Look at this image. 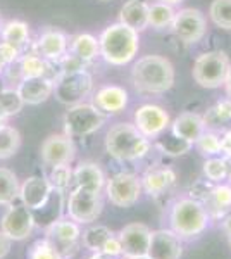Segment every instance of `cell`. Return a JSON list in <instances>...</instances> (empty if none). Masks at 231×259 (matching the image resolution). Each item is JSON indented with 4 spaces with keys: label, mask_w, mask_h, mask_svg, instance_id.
<instances>
[{
    "label": "cell",
    "mask_w": 231,
    "mask_h": 259,
    "mask_svg": "<svg viewBox=\"0 0 231 259\" xmlns=\"http://www.w3.org/2000/svg\"><path fill=\"white\" fill-rule=\"evenodd\" d=\"M102 2H111V0H102Z\"/></svg>",
    "instance_id": "obj_53"
},
{
    "label": "cell",
    "mask_w": 231,
    "mask_h": 259,
    "mask_svg": "<svg viewBox=\"0 0 231 259\" xmlns=\"http://www.w3.org/2000/svg\"><path fill=\"white\" fill-rule=\"evenodd\" d=\"M11 245H12V240L0 230V259H4L11 252Z\"/></svg>",
    "instance_id": "obj_43"
},
{
    "label": "cell",
    "mask_w": 231,
    "mask_h": 259,
    "mask_svg": "<svg viewBox=\"0 0 231 259\" xmlns=\"http://www.w3.org/2000/svg\"><path fill=\"white\" fill-rule=\"evenodd\" d=\"M135 126L147 139H157L171 126L169 114L155 104H144L135 111Z\"/></svg>",
    "instance_id": "obj_13"
},
{
    "label": "cell",
    "mask_w": 231,
    "mask_h": 259,
    "mask_svg": "<svg viewBox=\"0 0 231 259\" xmlns=\"http://www.w3.org/2000/svg\"><path fill=\"white\" fill-rule=\"evenodd\" d=\"M228 244H229V247H231V235L228 237Z\"/></svg>",
    "instance_id": "obj_51"
},
{
    "label": "cell",
    "mask_w": 231,
    "mask_h": 259,
    "mask_svg": "<svg viewBox=\"0 0 231 259\" xmlns=\"http://www.w3.org/2000/svg\"><path fill=\"white\" fill-rule=\"evenodd\" d=\"M71 54L83 62L94 61L100 54L99 50V40L95 36L88 35V33H79L71 40Z\"/></svg>",
    "instance_id": "obj_26"
},
{
    "label": "cell",
    "mask_w": 231,
    "mask_h": 259,
    "mask_svg": "<svg viewBox=\"0 0 231 259\" xmlns=\"http://www.w3.org/2000/svg\"><path fill=\"white\" fill-rule=\"evenodd\" d=\"M94 89V80L90 73L83 71H73V73H62L54 81V95L61 104L74 106L81 102Z\"/></svg>",
    "instance_id": "obj_9"
},
{
    "label": "cell",
    "mask_w": 231,
    "mask_h": 259,
    "mask_svg": "<svg viewBox=\"0 0 231 259\" xmlns=\"http://www.w3.org/2000/svg\"><path fill=\"white\" fill-rule=\"evenodd\" d=\"M224 87H226V95H228V99L231 100V69H229V74H228V78H226V83H224Z\"/></svg>",
    "instance_id": "obj_46"
},
{
    "label": "cell",
    "mask_w": 231,
    "mask_h": 259,
    "mask_svg": "<svg viewBox=\"0 0 231 259\" xmlns=\"http://www.w3.org/2000/svg\"><path fill=\"white\" fill-rule=\"evenodd\" d=\"M106 123V114L91 104L78 102L71 106L64 116L66 135L69 137H88L99 132Z\"/></svg>",
    "instance_id": "obj_6"
},
{
    "label": "cell",
    "mask_w": 231,
    "mask_h": 259,
    "mask_svg": "<svg viewBox=\"0 0 231 259\" xmlns=\"http://www.w3.org/2000/svg\"><path fill=\"white\" fill-rule=\"evenodd\" d=\"M162 4H167V6H176V4H181L183 0H159Z\"/></svg>",
    "instance_id": "obj_47"
},
{
    "label": "cell",
    "mask_w": 231,
    "mask_h": 259,
    "mask_svg": "<svg viewBox=\"0 0 231 259\" xmlns=\"http://www.w3.org/2000/svg\"><path fill=\"white\" fill-rule=\"evenodd\" d=\"M202 119L205 130L216 132V130L231 128V100L224 99L214 104L211 109L202 116Z\"/></svg>",
    "instance_id": "obj_25"
},
{
    "label": "cell",
    "mask_w": 231,
    "mask_h": 259,
    "mask_svg": "<svg viewBox=\"0 0 231 259\" xmlns=\"http://www.w3.org/2000/svg\"><path fill=\"white\" fill-rule=\"evenodd\" d=\"M2 68H4V64H2V62H0V73H2Z\"/></svg>",
    "instance_id": "obj_52"
},
{
    "label": "cell",
    "mask_w": 231,
    "mask_h": 259,
    "mask_svg": "<svg viewBox=\"0 0 231 259\" xmlns=\"http://www.w3.org/2000/svg\"><path fill=\"white\" fill-rule=\"evenodd\" d=\"M21 69H23V76H47L49 74V64L45 62L43 57H38L35 54L24 56L21 61ZM49 78V76H47Z\"/></svg>",
    "instance_id": "obj_37"
},
{
    "label": "cell",
    "mask_w": 231,
    "mask_h": 259,
    "mask_svg": "<svg viewBox=\"0 0 231 259\" xmlns=\"http://www.w3.org/2000/svg\"><path fill=\"white\" fill-rule=\"evenodd\" d=\"M209 16L217 28L231 31V0H212Z\"/></svg>",
    "instance_id": "obj_31"
},
{
    "label": "cell",
    "mask_w": 231,
    "mask_h": 259,
    "mask_svg": "<svg viewBox=\"0 0 231 259\" xmlns=\"http://www.w3.org/2000/svg\"><path fill=\"white\" fill-rule=\"evenodd\" d=\"M138 47H140L138 31L123 23L107 26L99 38L100 56L112 66H124L131 62L135 59Z\"/></svg>",
    "instance_id": "obj_3"
},
{
    "label": "cell",
    "mask_w": 231,
    "mask_h": 259,
    "mask_svg": "<svg viewBox=\"0 0 231 259\" xmlns=\"http://www.w3.org/2000/svg\"><path fill=\"white\" fill-rule=\"evenodd\" d=\"M231 62L226 52L222 50H211L204 52L193 62L192 76L195 83L202 89H219L226 83L229 74Z\"/></svg>",
    "instance_id": "obj_5"
},
{
    "label": "cell",
    "mask_w": 231,
    "mask_h": 259,
    "mask_svg": "<svg viewBox=\"0 0 231 259\" xmlns=\"http://www.w3.org/2000/svg\"><path fill=\"white\" fill-rule=\"evenodd\" d=\"M171 28H173L176 38L190 45L204 38L205 31H207V23H205V16L199 9L187 7V9L176 12Z\"/></svg>",
    "instance_id": "obj_12"
},
{
    "label": "cell",
    "mask_w": 231,
    "mask_h": 259,
    "mask_svg": "<svg viewBox=\"0 0 231 259\" xmlns=\"http://www.w3.org/2000/svg\"><path fill=\"white\" fill-rule=\"evenodd\" d=\"M174 14L176 12L173 11V6L155 2L152 6H149V26L155 28V30H162L166 26H171Z\"/></svg>",
    "instance_id": "obj_30"
},
{
    "label": "cell",
    "mask_w": 231,
    "mask_h": 259,
    "mask_svg": "<svg viewBox=\"0 0 231 259\" xmlns=\"http://www.w3.org/2000/svg\"><path fill=\"white\" fill-rule=\"evenodd\" d=\"M74 154H76V149L69 135H50L40 147L41 161L50 168L59 164H71Z\"/></svg>",
    "instance_id": "obj_15"
},
{
    "label": "cell",
    "mask_w": 231,
    "mask_h": 259,
    "mask_svg": "<svg viewBox=\"0 0 231 259\" xmlns=\"http://www.w3.org/2000/svg\"><path fill=\"white\" fill-rule=\"evenodd\" d=\"M106 175L102 168L95 162H81L76 169H73V185L78 189H85L100 194L106 189Z\"/></svg>",
    "instance_id": "obj_20"
},
{
    "label": "cell",
    "mask_w": 231,
    "mask_h": 259,
    "mask_svg": "<svg viewBox=\"0 0 231 259\" xmlns=\"http://www.w3.org/2000/svg\"><path fill=\"white\" fill-rule=\"evenodd\" d=\"M21 147V135L14 126H0V159H9Z\"/></svg>",
    "instance_id": "obj_29"
},
{
    "label": "cell",
    "mask_w": 231,
    "mask_h": 259,
    "mask_svg": "<svg viewBox=\"0 0 231 259\" xmlns=\"http://www.w3.org/2000/svg\"><path fill=\"white\" fill-rule=\"evenodd\" d=\"M204 175L209 182L214 183H221L228 178V164L224 157H207L204 162Z\"/></svg>",
    "instance_id": "obj_35"
},
{
    "label": "cell",
    "mask_w": 231,
    "mask_h": 259,
    "mask_svg": "<svg viewBox=\"0 0 231 259\" xmlns=\"http://www.w3.org/2000/svg\"><path fill=\"white\" fill-rule=\"evenodd\" d=\"M6 118H7L6 112H4V111H2V107H0V126L4 124V119H6Z\"/></svg>",
    "instance_id": "obj_49"
},
{
    "label": "cell",
    "mask_w": 231,
    "mask_h": 259,
    "mask_svg": "<svg viewBox=\"0 0 231 259\" xmlns=\"http://www.w3.org/2000/svg\"><path fill=\"white\" fill-rule=\"evenodd\" d=\"M36 50L43 59L50 61H59L66 56L68 50V38L62 31L57 30H49L38 38L36 44Z\"/></svg>",
    "instance_id": "obj_24"
},
{
    "label": "cell",
    "mask_w": 231,
    "mask_h": 259,
    "mask_svg": "<svg viewBox=\"0 0 231 259\" xmlns=\"http://www.w3.org/2000/svg\"><path fill=\"white\" fill-rule=\"evenodd\" d=\"M18 94L24 104L36 106L45 102L54 94V80L47 76H29L23 78L18 87Z\"/></svg>",
    "instance_id": "obj_18"
},
{
    "label": "cell",
    "mask_w": 231,
    "mask_h": 259,
    "mask_svg": "<svg viewBox=\"0 0 231 259\" xmlns=\"http://www.w3.org/2000/svg\"><path fill=\"white\" fill-rule=\"evenodd\" d=\"M205 132L202 116L195 114V112H183L171 123V133L179 139L195 144L197 139Z\"/></svg>",
    "instance_id": "obj_22"
},
{
    "label": "cell",
    "mask_w": 231,
    "mask_h": 259,
    "mask_svg": "<svg viewBox=\"0 0 231 259\" xmlns=\"http://www.w3.org/2000/svg\"><path fill=\"white\" fill-rule=\"evenodd\" d=\"M19 56V47L12 44H7V41H2L0 44V62L2 64H11L18 59Z\"/></svg>",
    "instance_id": "obj_40"
},
{
    "label": "cell",
    "mask_w": 231,
    "mask_h": 259,
    "mask_svg": "<svg viewBox=\"0 0 231 259\" xmlns=\"http://www.w3.org/2000/svg\"><path fill=\"white\" fill-rule=\"evenodd\" d=\"M95 107L109 114H117L128 106V92L117 85L102 87L94 97Z\"/></svg>",
    "instance_id": "obj_21"
},
{
    "label": "cell",
    "mask_w": 231,
    "mask_h": 259,
    "mask_svg": "<svg viewBox=\"0 0 231 259\" xmlns=\"http://www.w3.org/2000/svg\"><path fill=\"white\" fill-rule=\"evenodd\" d=\"M100 252L104 254H109V256L112 257H117V256H123V247H121V242H119V237L117 235H112L111 239H109L106 244H104V247Z\"/></svg>",
    "instance_id": "obj_41"
},
{
    "label": "cell",
    "mask_w": 231,
    "mask_h": 259,
    "mask_svg": "<svg viewBox=\"0 0 231 259\" xmlns=\"http://www.w3.org/2000/svg\"><path fill=\"white\" fill-rule=\"evenodd\" d=\"M2 38L7 44H12L16 47H23L29 38L28 24L23 23V21H9L2 28Z\"/></svg>",
    "instance_id": "obj_32"
},
{
    "label": "cell",
    "mask_w": 231,
    "mask_h": 259,
    "mask_svg": "<svg viewBox=\"0 0 231 259\" xmlns=\"http://www.w3.org/2000/svg\"><path fill=\"white\" fill-rule=\"evenodd\" d=\"M66 211L73 221L79 225H90L100 218L104 211L102 195L97 192H90L85 189L74 187L69 192V199L66 202Z\"/></svg>",
    "instance_id": "obj_7"
},
{
    "label": "cell",
    "mask_w": 231,
    "mask_h": 259,
    "mask_svg": "<svg viewBox=\"0 0 231 259\" xmlns=\"http://www.w3.org/2000/svg\"><path fill=\"white\" fill-rule=\"evenodd\" d=\"M45 235L56 245L61 256L68 259L71 254L78 250L76 247L79 239H81V228H79V223L71 218H59L45 228Z\"/></svg>",
    "instance_id": "obj_11"
},
{
    "label": "cell",
    "mask_w": 231,
    "mask_h": 259,
    "mask_svg": "<svg viewBox=\"0 0 231 259\" xmlns=\"http://www.w3.org/2000/svg\"><path fill=\"white\" fill-rule=\"evenodd\" d=\"M24 102L18 90H0V107L6 116H14L23 109Z\"/></svg>",
    "instance_id": "obj_39"
},
{
    "label": "cell",
    "mask_w": 231,
    "mask_h": 259,
    "mask_svg": "<svg viewBox=\"0 0 231 259\" xmlns=\"http://www.w3.org/2000/svg\"><path fill=\"white\" fill-rule=\"evenodd\" d=\"M36 227L33 212L24 204H11L0 220V230L9 237L11 240L21 242L26 240Z\"/></svg>",
    "instance_id": "obj_10"
},
{
    "label": "cell",
    "mask_w": 231,
    "mask_h": 259,
    "mask_svg": "<svg viewBox=\"0 0 231 259\" xmlns=\"http://www.w3.org/2000/svg\"><path fill=\"white\" fill-rule=\"evenodd\" d=\"M221 228H222V232H224L228 237L231 235V211L221 220Z\"/></svg>",
    "instance_id": "obj_44"
},
{
    "label": "cell",
    "mask_w": 231,
    "mask_h": 259,
    "mask_svg": "<svg viewBox=\"0 0 231 259\" xmlns=\"http://www.w3.org/2000/svg\"><path fill=\"white\" fill-rule=\"evenodd\" d=\"M126 259H149L147 256H140V257H126Z\"/></svg>",
    "instance_id": "obj_50"
},
{
    "label": "cell",
    "mask_w": 231,
    "mask_h": 259,
    "mask_svg": "<svg viewBox=\"0 0 231 259\" xmlns=\"http://www.w3.org/2000/svg\"><path fill=\"white\" fill-rule=\"evenodd\" d=\"M224 159H226V164H228V178L231 183V157H224Z\"/></svg>",
    "instance_id": "obj_48"
},
{
    "label": "cell",
    "mask_w": 231,
    "mask_h": 259,
    "mask_svg": "<svg viewBox=\"0 0 231 259\" xmlns=\"http://www.w3.org/2000/svg\"><path fill=\"white\" fill-rule=\"evenodd\" d=\"M112 235H114V233L107 227H104V225H91V227H88L85 232L81 233V242L88 250H91V252H100L104 244H106Z\"/></svg>",
    "instance_id": "obj_28"
},
{
    "label": "cell",
    "mask_w": 231,
    "mask_h": 259,
    "mask_svg": "<svg viewBox=\"0 0 231 259\" xmlns=\"http://www.w3.org/2000/svg\"><path fill=\"white\" fill-rule=\"evenodd\" d=\"M88 259H116V257L109 256V254H104V252H94Z\"/></svg>",
    "instance_id": "obj_45"
},
{
    "label": "cell",
    "mask_w": 231,
    "mask_h": 259,
    "mask_svg": "<svg viewBox=\"0 0 231 259\" xmlns=\"http://www.w3.org/2000/svg\"><path fill=\"white\" fill-rule=\"evenodd\" d=\"M167 220H169L171 230L181 240H192L200 237L211 223L204 204L195 197L176 199L169 207Z\"/></svg>",
    "instance_id": "obj_2"
},
{
    "label": "cell",
    "mask_w": 231,
    "mask_h": 259,
    "mask_svg": "<svg viewBox=\"0 0 231 259\" xmlns=\"http://www.w3.org/2000/svg\"><path fill=\"white\" fill-rule=\"evenodd\" d=\"M142 180L133 173L121 171L112 175L106 182V194L112 206L116 207H131L138 202L142 195Z\"/></svg>",
    "instance_id": "obj_8"
},
{
    "label": "cell",
    "mask_w": 231,
    "mask_h": 259,
    "mask_svg": "<svg viewBox=\"0 0 231 259\" xmlns=\"http://www.w3.org/2000/svg\"><path fill=\"white\" fill-rule=\"evenodd\" d=\"M221 152L224 154V157H231V128L224 130L221 135Z\"/></svg>",
    "instance_id": "obj_42"
},
{
    "label": "cell",
    "mask_w": 231,
    "mask_h": 259,
    "mask_svg": "<svg viewBox=\"0 0 231 259\" xmlns=\"http://www.w3.org/2000/svg\"><path fill=\"white\" fill-rule=\"evenodd\" d=\"M28 259H64L61 252L56 249V245L47 237L41 240H36L28 250Z\"/></svg>",
    "instance_id": "obj_38"
},
{
    "label": "cell",
    "mask_w": 231,
    "mask_h": 259,
    "mask_svg": "<svg viewBox=\"0 0 231 259\" xmlns=\"http://www.w3.org/2000/svg\"><path fill=\"white\" fill-rule=\"evenodd\" d=\"M49 182L59 192H66L73 185V169L69 164H59L54 166L49 175Z\"/></svg>",
    "instance_id": "obj_36"
},
{
    "label": "cell",
    "mask_w": 231,
    "mask_h": 259,
    "mask_svg": "<svg viewBox=\"0 0 231 259\" xmlns=\"http://www.w3.org/2000/svg\"><path fill=\"white\" fill-rule=\"evenodd\" d=\"M19 180L14 171L0 168V206H11L19 199Z\"/></svg>",
    "instance_id": "obj_27"
},
{
    "label": "cell",
    "mask_w": 231,
    "mask_h": 259,
    "mask_svg": "<svg viewBox=\"0 0 231 259\" xmlns=\"http://www.w3.org/2000/svg\"><path fill=\"white\" fill-rule=\"evenodd\" d=\"M142 180V189H144L150 197H161L176 183L174 169L166 168V166H154L147 169Z\"/></svg>",
    "instance_id": "obj_19"
},
{
    "label": "cell",
    "mask_w": 231,
    "mask_h": 259,
    "mask_svg": "<svg viewBox=\"0 0 231 259\" xmlns=\"http://www.w3.org/2000/svg\"><path fill=\"white\" fill-rule=\"evenodd\" d=\"M211 221H221L231 211V183H217L200 199Z\"/></svg>",
    "instance_id": "obj_17"
},
{
    "label": "cell",
    "mask_w": 231,
    "mask_h": 259,
    "mask_svg": "<svg viewBox=\"0 0 231 259\" xmlns=\"http://www.w3.org/2000/svg\"><path fill=\"white\" fill-rule=\"evenodd\" d=\"M131 81L142 94H166L174 85V66L161 56H145L135 62Z\"/></svg>",
    "instance_id": "obj_1"
},
{
    "label": "cell",
    "mask_w": 231,
    "mask_h": 259,
    "mask_svg": "<svg viewBox=\"0 0 231 259\" xmlns=\"http://www.w3.org/2000/svg\"><path fill=\"white\" fill-rule=\"evenodd\" d=\"M199 152L205 157H214L221 154V135H217L212 130H207L195 142Z\"/></svg>",
    "instance_id": "obj_34"
},
{
    "label": "cell",
    "mask_w": 231,
    "mask_h": 259,
    "mask_svg": "<svg viewBox=\"0 0 231 259\" xmlns=\"http://www.w3.org/2000/svg\"><path fill=\"white\" fill-rule=\"evenodd\" d=\"M150 230L144 223H129L117 233L123 247V256L126 257H140L147 256L149 250V242H150Z\"/></svg>",
    "instance_id": "obj_16"
},
{
    "label": "cell",
    "mask_w": 231,
    "mask_h": 259,
    "mask_svg": "<svg viewBox=\"0 0 231 259\" xmlns=\"http://www.w3.org/2000/svg\"><path fill=\"white\" fill-rule=\"evenodd\" d=\"M119 23L135 31H144L149 26V4L144 0H128L119 11Z\"/></svg>",
    "instance_id": "obj_23"
},
{
    "label": "cell",
    "mask_w": 231,
    "mask_h": 259,
    "mask_svg": "<svg viewBox=\"0 0 231 259\" xmlns=\"http://www.w3.org/2000/svg\"><path fill=\"white\" fill-rule=\"evenodd\" d=\"M157 149L164 152L166 156H171V157H176V156H183V154H187L188 150L193 147V144L190 142L179 139V137H176L171 133L169 137H166V139H161L157 140Z\"/></svg>",
    "instance_id": "obj_33"
},
{
    "label": "cell",
    "mask_w": 231,
    "mask_h": 259,
    "mask_svg": "<svg viewBox=\"0 0 231 259\" xmlns=\"http://www.w3.org/2000/svg\"><path fill=\"white\" fill-rule=\"evenodd\" d=\"M181 239L171 228L154 230L150 233L149 250H147V257L149 259H181Z\"/></svg>",
    "instance_id": "obj_14"
},
{
    "label": "cell",
    "mask_w": 231,
    "mask_h": 259,
    "mask_svg": "<svg viewBox=\"0 0 231 259\" xmlns=\"http://www.w3.org/2000/svg\"><path fill=\"white\" fill-rule=\"evenodd\" d=\"M150 139L142 135L133 123H117L106 135V150L117 161H138L150 152Z\"/></svg>",
    "instance_id": "obj_4"
}]
</instances>
